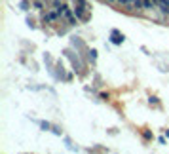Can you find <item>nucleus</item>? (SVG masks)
<instances>
[{
  "instance_id": "1",
  "label": "nucleus",
  "mask_w": 169,
  "mask_h": 154,
  "mask_svg": "<svg viewBox=\"0 0 169 154\" xmlns=\"http://www.w3.org/2000/svg\"><path fill=\"white\" fill-rule=\"evenodd\" d=\"M120 8L125 10L128 13H144V6H143V0H122L120 2Z\"/></svg>"
},
{
  "instance_id": "2",
  "label": "nucleus",
  "mask_w": 169,
  "mask_h": 154,
  "mask_svg": "<svg viewBox=\"0 0 169 154\" xmlns=\"http://www.w3.org/2000/svg\"><path fill=\"white\" fill-rule=\"evenodd\" d=\"M74 13H76V17H78L80 23H88L91 19V10L84 8V6H74Z\"/></svg>"
},
{
  "instance_id": "3",
  "label": "nucleus",
  "mask_w": 169,
  "mask_h": 154,
  "mask_svg": "<svg viewBox=\"0 0 169 154\" xmlns=\"http://www.w3.org/2000/svg\"><path fill=\"white\" fill-rule=\"evenodd\" d=\"M67 53V57L70 59V61H72V65H74V71H78V74H84V69H86V65H84V63L80 61V57H78V55H74L72 52H65Z\"/></svg>"
},
{
  "instance_id": "4",
  "label": "nucleus",
  "mask_w": 169,
  "mask_h": 154,
  "mask_svg": "<svg viewBox=\"0 0 169 154\" xmlns=\"http://www.w3.org/2000/svg\"><path fill=\"white\" fill-rule=\"evenodd\" d=\"M110 42H112V44H122V42H124V34L122 32H118V31H112L110 32Z\"/></svg>"
},
{
  "instance_id": "5",
  "label": "nucleus",
  "mask_w": 169,
  "mask_h": 154,
  "mask_svg": "<svg viewBox=\"0 0 169 154\" xmlns=\"http://www.w3.org/2000/svg\"><path fill=\"white\" fill-rule=\"evenodd\" d=\"M143 6H144V12L156 10V2H154V0H143Z\"/></svg>"
},
{
  "instance_id": "6",
  "label": "nucleus",
  "mask_w": 169,
  "mask_h": 154,
  "mask_svg": "<svg viewBox=\"0 0 169 154\" xmlns=\"http://www.w3.org/2000/svg\"><path fill=\"white\" fill-rule=\"evenodd\" d=\"M72 2H74V6H84V8L91 10V4L88 2V0H72Z\"/></svg>"
},
{
  "instance_id": "7",
  "label": "nucleus",
  "mask_w": 169,
  "mask_h": 154,
  "mask_svg": "<svg viewBox=\"0 0 169 154\" xmlns=\"http://www.w3.org/2000/svg\"><path fill=\"white\" fill-rule=\"evenodd\" d=\"M88 59H89L91 63H95V59H97V52H95V50H89V52H88Z\"/></svg>"
},
{
  "instance_id": "8",
  "label": "nucleus",
  "mask_w": 169,
  "mask_h": 154,
  "mask_svg": "<svg viewBox=\"0 0 169 154\" xmlns=\"http://www.w3.org/2000/svg\"><path fill=\"white\" fill-rule=\"evenodd\" d=\"M104 2L110 4V6H120V2H122V0H104Z\"/></svg>"
},
{
  "instance_id": "9",
  "label": "nucleus",
  "mask_w": 169,
  "mask_h": 154,
  "mask_svg": "<svg viewBox=\"0 0 169 154\" xmlns=\"http://www.w3.org/2000/svg\"><path fill=\"white\" fill-rule=\"evenodd\" d=\"M40 128H42V129H44V131H48V129H50V128H51V126H50V124H48V122H40Z\"/></svg>"
},
{
  "instance_id": "10",
  "label": "nucleus",
  "mask_w": 169,
  "mask_h": 154,
  "mask_svg": "<svg viewBox=\"0 0 169 154\" xmlns=\"http://www.w3.org/2000/svg\"><path fill=\"white\" fill-rule=\"evenodd\" d=\"M148 103H150V105H160L158 97H148Z\"/></svg>"
},
{
  "instance_id": "11",
  "label": "nucleus",
  "mask_w": 169,
  "mask_h": 154,
  "mask_svg": "<svg viewBox=\"0 0 169 154\" xmlns=\"http://www.w3.org/2000/svg\"><path fill=\"white\" fill-rule=\"evenodd\" d=\"M143 137H144V139H152V133H150L148 129H144V131H143Z\"/></svg>"
},
{
  "instance_id": "12",
  "label": "nucleus",
  "mask_w": 169,
  "mask_h": 154,
  "mask_svg": "<svg viewBox=\"0 0 169 154\" xmlns=\"http://www.w3.org/2000/svg\"><path fill=\"white\" fill-rule=\"evenodd\" d=\"M59 4H63V0H51V6H59Z\"/></svg>"
},
{
  "instance_id": "13",
  "label": "nucleus",
  "mask_w": 169,
  "mask_h": 154,
  "mask_svg": "<svg viewBox=\"0 0 169 154\" xmlns=\"http://www.w3.org/2000/svg\"><path fill=\"white\" fill-rule=\"evenodd\" d=\"M103 2H104V0H103Z\"/></svg>"
}]
</instances>
